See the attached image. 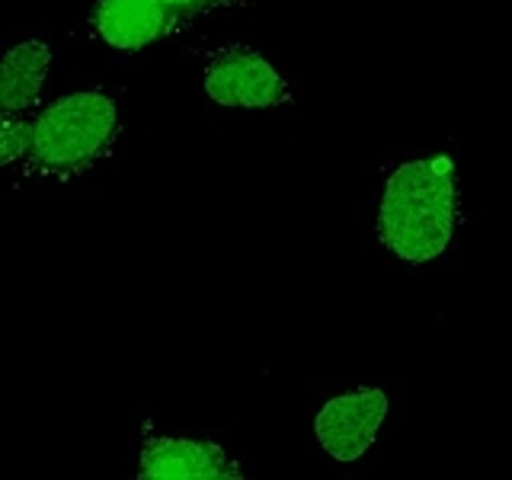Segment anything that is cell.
Segmentation results:
<instances>
[{
    "mask_svg": "<svg viewBox=\"0 0 512 480\" xmlns=\"http://www.w3.org/2000/svg\"><path fill=\"white\" fill-rule=\"evenodd\" d=\"M138 480H244V461L212 439L144 436L135 464Z\"/></svg>",
    "mask_w": 512,
    "mask_h": 480,
    "instance_id": "5",
    "label": "cell"
},
{
    "mask_svg": "<svg viewBox=\"0 0 512 480\" xmlns=\"http://www.w3.org/2000/svg\"><path fill=\"white\" fill-rule=\"evenodd\" d=\"M122 135L116 96L100 87L64 93L36 109V144L20 183L64 186L112 157Z\"/></svg>",
    "mask_w": 512,
    "mask_h": 480,
    "instance_id": "2",
    "label": "cell"
},
{
    "mask_svg": "<svg viewBox=\"0 0 512 480\" xmlns=\"http://www.w3.org/2000/svg\"><path fill=\"white\" fill-rule=\"evenodd\" d=\"M391 413V397L384 388L365 384L330 397L314 416V436L320 448L340 464H352L365 458L368 448L375 445L378 432Z\"/></svg>",
    "mask_w": 512,
    "mask_h": 480,
    "instance_id": "4",
    "label": "cell"
},
{
    "mask_svg": "<svg viewBox=\"0 0 512 480\" xmlns=\"http://www.w3.org/2000/svg\"><path fill=\"white\" fill-rule=\"evenodd\" d=\"M52 71V45L42 39H26L4 55L0 68V109L4 116H20L39 106V96Z\"/></svg>",
    "mask_w": 512,
    "mask_h": 480,
    "instance_id": "7",
    "label": "cell"
},
{
    "mask_svg": "<svg viewBox=\"0 0 512 480\" xmlns=\"http://www.w3.org/2000/svg\"><path fill=\"white\" fill-rule=\"evenodd\" d=\"M458 176L445 154H426L397 164L384 180L375 234L394 260L429 266L445 256L458 231Z\"/></svg>",
    "mask_w": 512,
    "mask_h": 480,
    "instance_id": "1",
    "label": "cell"
},
{
    "mask_svg": "<svg viewBox=\"0 0 512 480\" xmlns=\"http://www.w3.org/2000/svg\"><path fill=\"white\" fill-rule=\"evenodd\" d=\"M205 96L221 109H288L295 90L276 64L250 45H221L205 55Z\"/></svg>",
    "mask_w": 512,
    "mask_h": 480,
    "instance_id": "3",
    "label": "cell"
},
{
    "mask_svg": "<svg viewBox=\"0 0 512 480\" xmlns=\"http://www.w3.org/2000/svg\"><path fill=\"white\" fill-rule=\"evenodd\" d=\"M90 36L112 52L135 55L160 39H170L192 23L157 0H93L87 16Z\"/></svg>",
    "mask_w": 512,
    "mask_h": 480,
    "instance_id": "6",
    "label": "cell"
},
{
    "mask_svg": "<svg viewBox=\"0 0 512 480\" xmlns=\"http://www.w3.org/2000/svg\"><path fill=\"white\" fill-rule=\"evenodd\" d=\"M32 144H36V112H20V116H4L0 122V170H4L13 186L32 157Z\"/></svg>",
    "mask_w": 512,
    "mask_h": 480,
    "instance_id": "8",
    "label": "cell"
},
{
    "mask_svg": "<svg viewBox=\"0 0 512 480\" xmlns=\"http://www.w3.org/2000/svg\"><path fill=\"white\" fill-rule=\"evenodd\" d=\"M157 4L183 13L189 23H196L199 16H212V13H221V10H237V7H244L247 0H157Z\"/></svg>",
    "mask_w": 512,
    "mask_h": 480,
    "instance_id": "9",
    "label": "cell"
}]
</instances>
